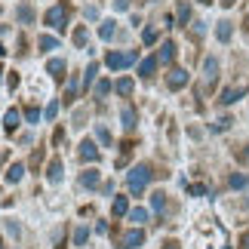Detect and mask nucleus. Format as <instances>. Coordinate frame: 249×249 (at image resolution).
Segmentation results:
<instances>
[{
	"mask_svg": "<svg viewBox=\"0 0 249 249\" xmlns=\"http://www.w3.org/2000/svg\"><path fill=\"white\" fill-rule=\"evenodd\" d=\"M240 249H249V231H246V234L240 237Z\"/></svg>",
	"mask_w": 249,
	"mask_h": 249,
	"instance_id": "nucleus-39",
	"label": "nucleus"
},
{
	"mask_svg": "<svg viewBox=\"0 0 249 249\" xmlns=\"http://www.w3.org/2000/svg\"><path fill=\"white\" fill-rule=\"evenodd\" d=\"M154 178V172H151L148 163H139V166H132L129 169V176H126V188H129V194H142V191L148 188V181Z\"/></svg>",
	"mask_w": 249,
	"mask_h": 249,
	"instance_id": "nucleus-1",
	"label": "nucleus"
},
{
	"mask_svg": "<svg viewBox=\"0 0 249 249\" xmlns=\"http://www.w3.org/2000/svg\"><path fill=\"white\" fill-rule=\"evenodd\" d=\"M246 89H249L246 83H240V86H231V89H225V92H222V99H218V105H234L237 99H243V95H246Z\"/></svg>",
	"mask_w": 249,
	"mask_h": 249,
	"instance_id": "nucleus-8",
	"label": "nucleus"
},
{
	"mask_svg": "<svg viewBox=\"0 0 249 249\" xmlns=\"http://www.w3.org/2000/svg\"><path fill=\"white\" fill-rule=\"evenodd\" d=\"M111 215H129V197H114V206H111Z\"/></svg>",
	"mask_w": 249,
	"mask_h": 249,
	"instance_id": "nucleus-11",
	"label": "nucleus"
},
{
	"mask_svg": "<svg viewBox=\"0 0 249 249\" xmlns=\"http://www.w3.org/2000/svg\"><path fill=\"white\" fill-rule=\"evenodd\" d=\"M53 142H55V145H62V142H65V132H62V129H55V136H53Z\"/></svg>",
	"mask_w": 249,
	"mask_h": 249,
	"instance_id": "nucleus-38",
	"label": "nucleus"
},
{
	"mask_svg": "<svg viewBox=\"0 0 249 249\" xmlns=\"http://www.w3.org/2000/svg\"><path fill=\"white\" fill-rule=\"evenodd\" d=\"M231 34H234V28H231V22H218V28H215V37L222 43H228L231 40Z\"/></svg>",
	"mask_w": 249,
	"mask_h": 249,
	"instance_id": "nucleus-16",
	"label": "nucleus"
},
{
	"mask_svg": "<svg viewBox=\"0 0 249 249\" xmlns=\"http://www.w3.org/2000/svg\"><path fill=\"white\" fill-rule=\"evenodd\" d=\"M129 222H132V225H142V222H148V209H142V206L129 209Z\"/></svg>",
	"mask_w": 249,
	"mask_h": 249,
	"instance_id": "nucleus-22",
	"label": "nucleus"
},
{
	"mask_svg": "<svg viewBox=\"0 0 249 249\" xmlns=\"http://www.w3.org/2000/svg\"><path fill=\"white\" fill-rule=\"evenodd\" d=\"M114 89H117L120 95H129V92H132V80H129V77H123V80L114 83Z\"/></svg>",
	"mask_w": 249,
	"mask_h": 249,
	"instance_id": "nucleus-25",
	"label": "nucleus"
},
{
	"mask_svg": "<svg viewBox=\"0 0 249 249\" xmlns=\"http://www.w3.org/2000/svg\"><path fill=\"white\" fill-rule=\"evenodd\" d=\"M142 243H145V231H142V228H132V231H126V234H123L120 249H139Z\"/></svg>",
	"mask_w": 249,
	"mask_h": 249,
	"instance_id": "nucleus-4",
	"label": "nucleus"
},
{
	"mask_svg": "<svg viewBox=\"0 0 249 249\" xmlns=\"http://www.w3.org/2000/svg\"><path fill=\"white\" fill-rule=\"evenodd\" d=\"M203 80H206V89H213L218 80V59H213V55L203 62Z\"/></svg>",
	"mask_w": 249,
	"mask_h": 249,
	"instance_id": "nucleus-5",
	"label": "nucleus"
},
{
	"mask_svg": "<svg viewBox=\"0 0 249 249\" xmlns=\"http://www.w3.org/2000/svg\"><path fill=\"white\" fill-rule=\"evenodd\" d=\"M120 120H123V129L132 132V129H136V108H129V105H126V108L120 111Z\"/></svg>",
	"mask_w": 249,
	"mask_h": 249,
	"instance_id": "nucleus-10",
	"label": "nucleus"
},
{
	"mask_svg": "<svg viewBox=\"0 0 249 249\" xmlns=\"http://www.w3.org/2000/svg\"><path fill=\"white\" fill-rule=\"evenodd\" d=\"M114 6H117V9H126V6H129V0H114Z\"/></svg>",
	"mask_w": 249,
	"mask_h": 249,
	"instance_id": "nucleus-41",
	"label": "nucleus"
},
{
	"mask_svg": "<svg viewBox=\"0 0 249 249\" xmlns=\"http://www.w3.org/2000/svg\"><path fill=\"white\" fill-rule=\"evenodd\" d=\"M95 74H99V65H89V68H86V74H83V89H89L92 86V80H95Z\"/></svg>",
	"mask_w": 249,
	"mask_h": 249,
	"instance_id": "nucleus-23",
	"label": "nucleus"
},
{
	"mask_svg": "<svg viewBox=\"0 0 249 249\" xmlns=\"http://www.w3.org/2000/svg\"><path fill=\"white\" fill-rule=\"evenodd\" d=\"M231 123H234L231 117H222V120H218V123H215V126H213V129H215V132H225L228 126H231Z\"/></svg>",
	"mask_w": 249,
	"mask_h": 249,
	"instance_id": "nucleus-35",
	"label": "nucleus"
},
{
	"mask_svg": "<svg viewBox=\"0 0 249 249\" xmlns=\"http://www.w3.org/2000/svg\"><path fill=\"white\" fill-rule=\"evenodd\" d=\"M139 59V53H108V68L111 71H123V68H129V65H136Z\"/></svg>",
	"mask_w": 249,
	"mask_h": 249,
	"instance_id": "nucleus-3",
	"label": "nucleus"
},
{
	"mask_svg": "<svg viewBox=\"0 0 249 249\" xmlns=\"http://www.w3.org/2000/svg\"><path fill=\"white\" fill-rule=\"evenodd\" d=\"M37 46H40L43 53H50V50H59V40L50 37V34H43V37H37Z\"/></svg>",
	"mask_w": 249,
	"mask_h": 249,
	"instance_id": "nucleus-18",
	"label": "nucleus"
},
{
	"mask_svg": "<svg viewBox=\"0 0 249 249\" xmlns=\"http://www.w3.org/2000/svg\"><path fill=\"white\" fill-rule=\"evenodd\" d=\"M25 120L28 123H37V120H40V111H37L34 105H31V108H25Z\"/></svg>",
	"mask_w": 249,
	"mask_h": 249,
	"instance_id": "nucleus-32",
	"label": "nucleus"
},
{
	"mask_svg": "<svg viewBox=\"0 0 249 249\" xmlns=\"http://www.w3.org/2000/svg\"><path fill=\"white\" fill-rule=\"evenodd\" d=\"M188 18H191V3H188V0H178V22L185 25Z\"/></svg>",
	"mask_w": 249,
	"mask_h": 249,
	"instance_id": "nucleus-24",
	"label": "nucleus"
},
{
	"mask_svg": "<svg viewBox=\"0 0 249 249\" xmlns=\"http://www.w3.org/2000/svg\"><path fill=\"white\" fill-rule=\"evenodd\" d=\"M43 22L50 28H55V31H65V25L71 22V3H55L50 13H46Z\"/></svg>",
	"mask_w": 249,
	"mask_h": 249,
	"instance_id": "nucleus-2",
	"label": "nucleus"
},
{
	"mask_svg": "<svg viewBox=\"0 0 249 249\" xmlns=\"http://www.w3.org/2000/svg\"><path fill=\"white\" fill-rule=\"evenodd\" d=\"M163 249H181V246H178L176 240H169V243H163Z\"/></svg>",
	"mask_w": 249,
	"mask_h": 249,
	"instance_id": "nucleus-42",
	"label": "nucleus"
},
{
	"mask_svg": "<svg viewBox=\"0 0 249 249\" xmlns=\"http://www.w3.org/2000/svg\"><path fill=\"white\" fill-rule=\"evenodd\" d=\"M151 206H154L157 213H163V206H166V197L160 194V191H157V194H151Z\"/></svg>",
	"mask_w": 249,
	"mask_h": 249,
	"instance_id": "nucleus-27",
	"label": "nucleus"
},
{
	"mask_svg": "<svg viewBox=\"0 0 249 249\" xmlns=\"http://www.w3.org/2000/svg\"><path fill=\"white\" fill-rule=\"evenodd\" d=\"M108 92H111V83L108 80H102L99 86H95V95H108Z\"/></svg>",
	"mask_w": 249,
	"mask_h": 249,
	"instance_id": "nucleus-36",
	"label": "nucleus"
},
{
	"mask_svg": "<svg viewBox=\"0 0 249 249\" xmlns=\"http://www.w3.org/2000/svg\"><path fill=\"white\" fill-rule=\"evenodd\" d=\"M18 120H22V117H18V111L9 108L6 117H3V129H6V132H16V129H18Z\"/></svg>",
	"mask_w": 249,
	"mask_h": 249,
	"instance_id": "nucleus-13",
	"label": "nucleus"
},
{
	"mask_svg": "<svg viewBox=\"0 0 249 249\" xmlns=\"http://www.w3.org/2000/svg\"><path fill=\"white\" fill-rule=\"evenodd\" d=\"M246 203H249V200H246Z\"/></svg>",
	"mask_w": 249,
	"mask_h": 249,
	"instance_id": "nucleus-47",
	"label": "nucleus"
},
{
	"mask_svg": "<svg viewBox=\"0 0 249 249\" xmlns=\"http://www.w3.org/2000/svg\"><path fill=\"white\" fill-rule=\"evenodd\" d=\"M55 114H59V102H50V105H46V111H43V117L46 120H55Z\"/></svg>",
	"mask_w": 249,
	"mask_h": 249,
	"instance_id": "nucleus-29",
	"label": "nucleus"
},
{
	"mask_svg": "<svg viewBox=\"0 0 249 249\" xmlns=\"http://www.w3.org/2000/svg\"><path fill=\"white\" fill-rule=\"evenodd\" d=\"M200 3H213V0H200Z\"/></svg>",
	"mask_w": 249,
	"mask_h": 249,
	"instance_id": "nucleus-44",
	"label": "nucleus"
},
{
	"mask_svg": "<svg viewBox=\"0 0 249 249\" xmlns=\"http://www.w3.org/2000/svg\"><path fill=\"white\" fill-rule=\"evenodd\" d=\"M157 62H160V65H172V62H176V43H172V40H166L163 46H160Z\"/></svg>",
	"mask_w": 249,
	"mask_h": 249,
	"instance_id": "nucleus-9",
	"label": "nucleus"
},
{
	"mask_svg": "<svg viewBox=\"0 0 249 249\" xmlns=\"http://www.w3.org/2000/svg\"><path fill=\"white\" fill-rule=\"evenodd\" d=\"M74 95H77V77H71V83H68V92H65V102H74Z\"/></svg>",
	"mask_w": 249,
	"mask_h": 249,
	"instance_id": "nucleus-31",
	"label": "nucleus"
},
{
	"mask_svg": "<svg viewBox=\"0 0 249 249\" xmlns=\"http://www.w3.org/2000/svg\"><path fill=\"white\" fill-rule=\"evenodd\" d=\"M22 176H25V166H22V163H13V166L6 169V181H9V185L22 181Z\"/></svg>",
	"mask_w": 249,
	"mask_h": 249,
	"instance_id": "nucleus-14",
	"label": "nucleus"
},
{
	"mask_svg": "<svg viewBox=\"0 0 249 249\" xmlns=\"http://www.w3.org/2000/svg\"><path fill=\"white\" fill-rule=\"evenodd\" d=\"M188 191H191V194H194V197H203V194H206V188H203V185H191Z\"/></svg>",
	"mask_w": 249,
	"mask_h": 249,
	"instance_id": "nucleus-37",
	"label": "nucleus"
},
{
	"mask_svg": "<svg viewBox=\"0 0 249 249\" xmlns=\"http://www.w3.org/2000/svg\"><path fill=\"white\" fill-rule=\"evenodd\" d=\"M237 3V0H222V6H234Z\"/></svg>",
	"mask_w": 249,
	"mask_h": 249,
	"instance_id": "nucleus-43",
	"label": "nucleus"
},
{
	"mask_svg": "<svg viewBox=\"0 0 249 249\" xmlns=\"http://www.w3.org/2000/svg\"><path fill=\"white\" fill-rule=\"evenodd\" d=\"M77 154H80V160H89V163H99V157H102V154H99V148H95L89 139H83V142H80Z\"/></svg>",
	"mask_w": 249,
	"mask_h": 249,
	"instance_id": "nucleus-7",
	"label": "nucleus"
},
{
	"mask_svg": "<svg viewBox=\"0 0 249 249\" xmlns=\"http://www.w3.org/2000/svg\"><path fill=\"white\" fill-rule=\"evenodd\" d=\"M95 136H99L102 145H108V148H111V129H108V126H99V129H95Z\"/></svg>",
	"mask_w": 249,
	"mask_h": 249,
	"instance_id": "nucleus-28",
	"label": "nucleus"
},
{
	"mask_svg": "<svg viewBox=\"0 0 249 249\" xmlns=\"http://www.w3.org/2000/svg\"><path fill=\"white\" fill-rule=\"evenodd\" d=\"M46 176H50V181H62V160L55 157L53 163H50V169H46Z\"/></svg>",
	"mask_w": 249,
	"mask_h": 249,
	"instance_id": "nucleus-21",
	"label": "nucleus"
},
{
	"mask_svg": "<svg viewBox=\"0 0 249 249\" xmlns=\"http://www.w3.org/2000/svg\"><path fill=\"white\" fill-rule=\"evenodd\" d=\"M142 40H145V43H154L157 40V31H154V28H145V31H142Z\"/></svg>",
	"mask_w": 249,
	"mask_h": 249,
	"instance_id": "nucleus-34",
	"label": "nucleus"
},
{
	"mask_svg": "<svg viewBox=\"0 0 249 249\" xmlns=\"http://www.w3.org/2000/svg\"><path fill=\"white\" fill-rule=\"evenodd\" d=\"M74 43H77V50H89V34H86V28L74 31Z\"/></svg>",
	"mask_w": 249,
	"mask_h": 249,
	"instance_id": "nucleus-20",
	"label": "nucleus"
},
{
	"mask_svg": "<svg viewBox=\"0 0 249 249\" xmlns=\"http://www.w3.org/2000/svg\"><path fill=\"white\" fill-rule=\"evenodd\" d=\"M249 185V176H243V172H240V176H231V188H246Z\"/></svg>",
	"mask_w": 249,
	"mask_h": 249,
	"instance_id": "nucleus-30",
	"label": "nucleus"
},
{
	"mask_svg": "<svg viewBox=\"0 0 249 249\" xmlns=\"http://www.w3.org/2000/svg\"><path fill=\"white\" fill-rule=\"evenodd\" d=\"M237 157H240V160H249V145H246L243 151H237Z\"/></svg>",
	"mask_w": 249,
	"mask_h": 249,
	"instance_id": "nucleus-40",
	"label": "nucleus"
},
{
	"mask_svg": "<svg viewBox=\"0 0 249 249\" xmlns=\"http://www.w3.org/2000/svg\"><path fill=\"white\" fill-rule=\"evenodd\" d=\"M117 22H114V18H108V22H102V28H99V37L102 40H111L114 34H117V28H114Z\"/></svg>",
	"mask_w": 249,
	"mask_h": 249,
	"instance_id": "nucleus-17",
	"label": "nucleus"
},
{
	"mask_svg": "<svg viewBox=\"0 0 249 249\" xmlns=\"http://www.w3.org/2000/svg\"><path fill=\"white\" fill-rule=\"evenodd\" d=\"M16 16L22 18V22H31V18H34V13H31L28 6H18V9H16Z\"/></svg>",
	"mask_w": 249,
	"mask_h": 249,
	"instance_id": "nucleus-33",
	"label": "nucleus"
},
{
	"mask_svg": "<svg viewBox=\"0 0 249 249\" xmlns=\"http://www.w3.org/2000/svg\"><path fill=\"white\" fill-rule=\"evenodd\" d=\"M86 240H89V231H86V228H77V231H74V246H86Z\"/></svg>",
	"mask_w": 249,
	"mask_h": 249,
	"instance_id": "nucleus-26",
	"label": "nucleus"
},
{
	"mask_svg": "<svg viewBox=\"0 0 249 249\" xmlns=\"http://www.w3.org/2000/svg\"><path fill=\"white\" fill-rule=\"evenodd\" d=\"M157 55H151V59H145V62H142L139 65V74H142V77H154V71H157Z\"/></svg>",
	"mask_w": 249,
	"mask_h": 249,
	"instance_id": "nucleus-12",
	"label": "nucleus"
},
{
	"mask_svg": "<svg viewBox=\"0 0 249 249\" xmlns=\"http://www.w3.org/2000/svg\"><path fill=\"white\" fill-rule=\"evenodd\" d=\"M46 71H50L55 80H62V77H65V62H62V59H50V65H46Z\"/></svg>",
	"mask_w": 249,
	"mask_h": 249,
	"instance_id": "nucleus-15",
	"label": "nucleus"
},
{
	"mask_svg": "<svg viewBox=\"0 0 249 249\" xmlns=\"http://www.w3.org/2000/svg\"><path fill=\"white\" fill-rule=\"evenodd\" d=\"M0 74H3V68H0Z\"/></svg>",
	"mask_w": 249,
	"mask_h": 249,
	"instance_id": "nucleus-46",
	"label": "nucleus"
},
{
	"mask_svg": "<svg viewBox=\"0 0 249 249\" xmlns=\"http://www.w3.org/2000/svg\"><path fill=\"white\" fill-rule=\"evenodd\" d=\"M166 86H169V89H181V86H188V71L185 68H172L166 74Z\"/></svg>",
	"mask_w": 249,
	"mask_h": 249,
	"instance_id": "nucleus-6",
	"label": "nucleus"
},
{
	"mask_svg": "<svg viewBox=\"0 0 249 249\" xmlns=\"http://www.w3.org/2000/svg\"><path fill=\"white\" fill-rule=\"evenodd\" d=\"M246 25H249V16H246Z\"/></svg>",
	"mask_w": 249,
	"mask_h": 249,
	"instance_id": "nucleus-45",
	"label": "nucleus"
},
{
	"mask_svg": "<svg viewBox=\"0 0 249 249\" xmlns=\"http://www.w3.org/2000/svg\"><path fill=\"white\" fill-rule=\"evenodd\" d=\"M80 185L83 188H99V172H95V169L83 172V176H80Z\"/></svg>",
	"mask_w": 249,
	"mask_h": 249,
	"instance_id": "nucleus-19",
	"label": "nucleus"
}]
</instances>
